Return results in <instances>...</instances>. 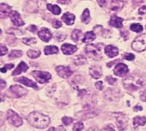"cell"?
<instances>
[{
    "label": "cell",
    "mask_w": 146,
    "mask_h": 131,
    "mask_svg": "<svg viewBox=\"0 0 146 131\" xmlns=\"http://www.w3.org/2000/svg\"><path fill=\"white\" fill-rule=\"evenodd\" d=\"M28 123L38 129H44L46 128L50 124V118L41 113L38 112H33L30 113L27 117Z\"/></svg>",
    "instance_id": "cell-1"
},
{
    "label": "cell",
    "mask_w": 146,
    "mask_h": 131,
    "mask_svg": "<svg viewBox=\"0 0 146 131\" xmlns=\"http://www.w3.org/2000/svg\"><path fill=\"white\" fill-rule=\"evenodd\" d=\"M124 87L128 90H138L145 86L146 81L145 79L140 75L133 74L127 77L123 81Z\"/></svg>",
    "instance_id": "cell-2"
},
{
    "label": "cell",
    "mask_w": 146,
    "mask_h": 131,
    "mask_svg": "<svg viewBox=\"0 0 146 131\" xmlns=\"http://www.w3.org/2000/svg\"><path fill=\"white\" fill-rule=\"evenodd\" d=\"M86 54L91 59L99 61L103 58V44H89L86 47Z\"/></svg>",
    "instance_id": "cell-3"
},
{
    "label": "cell",
    "mask_w": 146,
    "mask_h": 131,
    "mask_svg": "<svg viewBox=\"0 0 146 131\" xmlns=\"http://www.w3.org/2000/svg\"><path fill=\"white\" fill-rule=\"evenodd\" d=\"M132 48L137 52L146 50V33L142 34L135 38L132 43Z\"/></svg>",
    "instance_id": "cell-4"
},
{
    "label": "cell",
    "mask_w": 146,
    "mask_h": 131,
    "mask_svg": "<svg viewBox=\"0 0 146 131\" xmlns=\"http://www.w3.org/2000/svg\"><path fill=\"white\" fill-rule=\"evenodd\" d=\"M114 116L115 118V121H116V125L119 129V130L122 131L125 130L127 127V123H128V116L121 113H114Z\"/></svg>",
    "instance_id": "cell-5"
},
{
    "label": "cell",
    "mask_w": 146,
    "mask_h": 131,
    "mask_svg": "<svg viewBox=\"0 0 146 131\" xmlns=\"http://www.w3.org/2000/svg\"><path fill=\"white\" fill-rule=\"evenodd\" d=\"M32 75L39 84H45L48 83L51 78V75L47 72H39V71H33Z\"/></svg>",
    "instance_id": "cell-6"
},
{
    "label": "cell",
    "mask_w": 146,
    "mask_h": 131,
    "mask_svg": "<svg viewBox=\"0 0 146 131\" xmlns=\"http://www.w3.org/2000/svg\"><path fill=\"white\" fill-rule=\"evenodd\" d=\"M7 118L15 127H19L22 125V119L16 113L12 110H9L7 112Z\"/></svg>",
    "instance_id": "cell-7"
},
{
    "label": "cell",
    "mask_w": 146,
    "mask_h": 131,
    "mask_svg": "<svg viewBox=\"0 0 146 131\" xmlns=\"http://www.w3.org/2000/svg\"><path fill=\"white\" fill-rule=\"evenodd\" d=\"M56 71L57 74L62 78H68L73 74V71L68 66H58L56 67Z\"/></svg>",
    "instance_id": "cell-8"
},
{
    "label": "cell",
    "mask_w": 146,
    "mask_h": 131,
    "mask_svg": "<svg viewBox=\"0 0 146 131\" xmlns=\"http://www.w3.org/2000/svg\"><path fill=\"white\" fill-rule=\"evenodd\" d=\"M104 97L111 101H117L120 98V91L116 89H109L105 91Z\"/></svg>",
    "instance_id": "cell-9"
},
{
    "label": "cell",
    "mask_w": 146,
    "mask_h": 131,
    "mask_svg": "<svg viewBox=\"0 0 146 131\" xmlns=\"http://www.w3.org/2000/svg\"><path fill=\"white\" fill-rule=\"evenodd\" d=\"M128 70L129 69H128L127 65H125L123 63H119L115 66V70H114V73L118 77H123L128 72Z\"/></svg>",
    "instance_id": "cell-10"
},
{
    "label": "cell",
    "mask_w": 146,
    "mask_h": 131,
    "mask_svg": "<svg viewBox=\"0 0 146 131\" xmlns=\"http://www.w3.org/2000/svg\"><path fill=\"white\" fill-rule=\"evenodd\" d=\"M89 73L91 75L92 78H95V79H98L102 77L103 75V71H102V67L98 65H94L92 66L89 68Z\"/></svg>",
    "instance_id": "cell-11"
},
{
    "label": "cell",
    "mask_w": 146,
    "mask_h": 131,
    "mask_svg": "<svg viewBox=\"0 0 146 131\" xmlns=\"http://www.w3.org/2000/svg\"><path fill=\"white\" fill-rule=\"evenodd\" d=\"M10 20L12 21V23L16 26H24V21L21 19V14L17 12V11H13L10 14Z\"/></svg>",
    "instance_id": "cell-12"
},
{
    "label": "cell",
    "mask_w": 146,
    "mask_h": 131,
    "mask_svg": "<svg viewBox=\"0 0 146 131\" xmlns=\"http://www.w3.org/2000/svg\"><path fill=\"white\" fill-rule=\"evenodd\" d=\"M38 37L40 38L41 40H43L44 42H49L52 37V34L50 32V31L47 28H41L40 31L38 32Z\"/></svg>",
    "instance_id": "cell-13"
},
{
    "label": "cell",
    "mask_w": 146,
    "mask_h": 131,
    "mask_svg": "<svg viewBox=\"0 0 146 131\" xmlns=\"http://www.w3.org/2000/svg\"><path fill=\"white\" fill-rule=\"evenodd\" d=\"M12 12L13 11H11V7L9 6L8 4H5V3L0 4V17L2 19H4L7 16L10 15Z\"/></svg>",
    "instance_id": "cell-14"
},
{
    "label": "cell",
    "mask_w": 146,
    "mask_h": 131,
    "mask_svg": "<svg viewBox=\"0 0 146 131\" xmlns=\"http://www.w3.org/2000/svg\"><path fill=\"white\" fill-rule=\"evenodd\" d=\"M104 52L107 55V56H109L110 58H114L116 55H118L119 49H118V48H116V47H115L113 45H108V46L105 47Z\"/></svg>",
    "instance_id": "cell-15"
},
{
    "label": "cell",
    "mask_w": 146,
    "mask_h": 131,
    "mask_svg": "<svg viewBox=\"0 0 146 131\" xmlns=\"http://www.w3.org/2000/svg\"><path fill=\"white\" fill-rule=\"evenodd\" d=\"M15 81L19 82V83H21V84L26 85V86L33 88V89H35V90H38V85L36 84V83L33 82L32 80H30V79H28V78H25V77H21V78H15Z\"/></svg>",
    "instance_id": "cell-16"
},
{
    "label": "cell",
    "mask_w": 146,
    "mask_h": 131,
    "mask_svg": "<svg viewBox=\"0 0 146 131\" xmlns=\"http://www.w3.org/2000/svg\"><path fill=\"white\" fill-rule=\"evenodd\" d=\"M10 90L17 96V97H21L23 95H25L27 91V90H25L24 88L21 87L20 85H12L10 87Z\"/></svg>",
    "instance_id": "cell-17"
},
{
    "label": "cell",
    "mask_w": 146,
    "mask_h": 131,
    "mask_svg": "<svg viewBox=\"0 0 146 131\" xmlns=\"http://www.w3.org/2000/svg\"><path fill=\"white\" fill-rule=\"evenodd\" d=\"M124 3H125L124 0H110V9L114 10V11L121 10L123 8Z\"/></svg>",
    "instance_id": "cell-18"
},
{
    "label": "cell",
    "mask_w": 146,
    "mask_h": 131,
    "mask_svg": "<svg viewBox=\"0 0 146 131\" xmlns=\"http://www.w3.org/2000/svg\"><path fill=\"white\" fill-rule=\"evenodd\" d=\"M122 22H123V19L117 16V15H112L110 20V25L116 27V28H121L122 27Z\"/></svg>",
    "instance_id": "cell-19"
},
{
    "label": "cell",
    "mask_w": 146,
    "mask_h": 131,
    "mask_svg": "<svg viewBox=\"0 0 146 131\" xmlns=\"http://www.w3.org/2000/svg\"><path fill=\"white\" fill-rule=\"evenodd\" d=\"M77 50V47L75 45H72L69 43H64L62 45V51L64 55H73Z\"/></svg>",
    "instance_id": "cell-20"
},
{
    "label": "cell",
    "mask_w": 146,
    "mask_h": 131,
    "mask_svg": "<svg viewBox=\"0 0 146 131\" xmlns=\"http://www.w3.org/2000/svg\"><path fill=\"white\" fill-rule=\"evenodd\" d=\"M27 69H28V66H27L25 62L21 61V63H19V65H18L17 68H16V69L12 72V76H17V75L21 74V72H27Z\"/></svg>",
    "instance_id": "cell-21"
},
{
    "label": "cell",
    "mask_w": 146,
    "mask_h": 131,
    "mask_svg": "<svg viewBox=\"0 0 146 131\" xmlns=\"http://www.w3.org/2000/svg\"><path fill=\"white\" fill-rule=\"evenodd\" d=\"M62 19V20H63L68 26H72V25H74V23L75 16H74L73 14H71V13H65V14H63Z\"/></svg>",
    "instance_id": "cell-22"
},
{
    "label": "cell",
    "mask_w": 146,
    "mask_h": 131,
    "mask_svg": "<svg viewBox=\"0 0 146 131\" xmlns=\"http://www.w3.org/2000/svg\"><path fill=\"white\" fill-rule=\"evenodd\" d=\"M146 124V118L145 117H135L133 118V125L135 127L139 126H144Z\"/></svg>",
    "instance_id": "cell-23"
},
{
    "label": "cell",
    "mask_w": 146,
    "mask_h": 131,
    "mask_svg": "<svg viewBox=\"0 0 146 131\" xmlns=\"http://www.w3.org/2000/svg\"><path fill=\"white\" fill-rule=\"evenodd\" d=\"M95 38H96V34L93 32H87L83 38L82 42L83 43H90V42H92Z\"/></svg>",
    "instance_id": "cell-24"
},
{
    "label": "cell",
    "mask_w": 146,
    "mask_h": 131,
    "mask_svg": "<svg viewBox=\"0 0 146 131\" xmlns=\"http://www.w3.org/2000/svg\"><path fill=\"white\" fill-rule=\"evenodd\" d=\"M46 7H47V9H48L53 14H55V15L60 14V13H61V11H62L61 9H60V7L57 6V5H54V4L48 3V4L46 5Z\"/></svg>",
    "instance_id": "cell-25"
},
{
    "label": "cell",
    "mask_w": 146,
    "mask_h": 131,
    "mask_svg": "<svg viewBox=\"0 0 146 131\" xmlns=\"http://www.w3.org/2000/svg\"><path fill=\"white\" fill-rule=\"evenodd\" d=\"M83 33L80 30H78V29H75L73 31L72 34H71V38H72V40L74 42H79L80 39L81 38Z\"/></svg>",
    "instance_id": "cell-26"
},
{
    "label": "cell",
    "mask_w": 146,
    "mask_h": 131,
    "mask_svg": "<svg viewBox=\"0 0 146 131\" xmlns=\"http://www.w3.org/2000/svg\"><path fill=\"white\" fill-rule=\"evenodd\" d=\"M44 52L46 55H54L56 54L58 52V48L53 45H50V46H46L44 49Z\"/></svg>",
    "instance_id": "cell-27"
},
{
    "label": "cell",
    "mask_w": 146,
    "mask_h": 131,
    "mask_svg": "<svg viewBox=\"0 0 146 131\" xmlns=\"http://www.w3.org/2000/svg\"><path fill=\"white\" fill-rule=\"evenodd\" d=\"M74 63L77 66H83L87 63L86 59L83 55H78L75 58H74Z\"/></svg>",
    "instance_id": "cell-28"
},
{
    "label": "cell",
    "mask_w": 146,
    "mask_h": 131,
    "mask_svg": "<svg viewBox=\"0 0 146 131\" xmlns=\"http://www.w3.org/2000/svg\"><path fill=\"white\" fill-rule=\"evenodd\" d=\"M81 20L82 22H84L85 24H87L90 20V11L88 9H86L84 10V12L81 14Z\"/></svg>",
    "instance_id": "cell-29"
},
{
    "label": "cell",
    "mask_w": 146,
    "mask_h": 131,
    "mask_svg": "<svg viewBox=\"0 0 146 131\" xmlns=\"http://www.w3.org/2000/svg\"><path fill=\"white\" fill-rule=\"evenodd\" d=\"M27 55L31 59H36V58H38L40 55V51L39 50H33V49H30V50L27 51Z\"/></svg>",
    "instance_id": "cell-30"
},
{
    "label": "cell",
    "mask_w": 146,
    "mask_h": 131,
    "mask_svg": "<svg viewBox=\"0 0 146 131\" xmlns=\"http://www.w3.org/2000/svg\"><path fill=\"white\" fill-rule=\"evenodd\" d=\"M22 55V52L20 50H12L10 51V53L9 54V59H15V58H19Z\"/></svg>",
    "instance_id": "cell-31"
},
{
    "label": "cell",
    "mask_w": 146,
    "mask_h": 131,
    "mask_svg": "<svg viewBox=\"0 0 146 131\" xmlns=\"http://www.w3.org/2000/svg\"><path fill=\"white\" fill-rule=\"evenodd\" d=\"M7 32L8 34H11V35H18V36L24 34V32H22V31H21V30H19V29H15V28H9V29H8V30H7V32Z\"/></svg>",
    "instance_id": "cell-32"
},
{
    "label": "cell",
    "mask_w": 146,
    "mask_h": 131,
    "mask_svg": "<svg viewBox=\"0 0 146 131\" xmlns=\"http://www.w3.org/2000/svg\"><path fill=\"white\" fill-rule=\"evenodd\" d=\"M131 31L135 32H140L143 31V26L140 24H132L130 26Z\"/></svg>",
    "instance_id": "cell-33"
},
{
    "label": "cell",
    "mask_w": 146,
    "mask_h": 131,
    "mask_svg": "<svg viewBox=\"0 0 146 131\" xmlns=\"http://www.w3.org/2000/svg\"><path fill=\"white\" fill-rule=\"evenodd\" d=\"M36 39L33 38H23L22 39V43L27 44V45H32V44H34L36 43Z\"/></svg>",
    "instance_id": "cell-34"
},
{
    "label": "cell",
    "mask_w": 146,
    "mask_h": 131,
    "mask_svg": "<svg viewBox=\"0 0 146 131\" xmlns=\"http://www.w3.org/2000/svg\"><path fill=\"white\" fill-rule=\"evenodd\" d=\"M83 129H84V124L81 122L76 123L73 127V130L74 131H81Z\"/></svg>",
    "instance_id": "cell-35"
},
{
    "label": "cell",
    "mask_w": 146,
    "mask_h": 131,
    "mask_svg": "<svg viewBox=\"0 0 146 131\" xmlns=\"http://www.w3.org/2000/svg\"><path fill=\"white\" fill-rule=\"evenodd\" d=\"M62 123L64 124V125H69L73 123V118H69V117H63L62 119Z\"/></svg>",
    "instance_id": "cell-36"
},
{
    "label": "cell",
    "mask_w": 146,
    "mask_h": 131,
    "mask_svg": "<svg viewBox=\"0 0 146 131\" xmlns=\"http://www.w3.org/2000/svg\"><path fill=\"white\" fill-rule=\"evenodd\" d=\"M13 67H14V64H7V65H5L3 67H2V68L0 69V71H1V72H5L6 71L11 69V68H13Z\"/></svg>",
    "instance_id": "cell-37"
},
{
    "label": "cell",
    "mask_w": 146,
    "mask_h": 131,
    "mask_svg": "<svg viewBox=\"0 0 146 131\" xmlns=\"http://www.w3.org/2000/svg\"><path fill=\"white\" fill-rule=\"evenodd\" d=\"M101 131H115V128H114V126L112 125V124H108V125H105Z\"/></svg>",
    "instance_id": "cell-38"
},
{
    "label": "cell",
    "mask_w": 146,
    "mask_h": 131,
    "mask_svg": "<svg viewBox=\"0 0 146 131\" xmlns=\"http://www.w3.org/2000/svg\"><path fill=\"white\" fill-rule=\"evenodd\" d=\"M135 58L134 55L133 54H130V53H126L124 55V59L127 60V61H133Z\"/></svg>",
    "instance_id": "cell-39"
},
{
    "label": "cell",
    "mask_w": 146,
    "mask_h": 131,
    "mask_svg": "<svg viewBox=\"0 0 146 131\" xmlns=\"http://www.w3.org/2000/svg\"><path fill=\"white\" fill-rule=\"evenodd\" d=\"M106 81L110 84V85H113V84H115V82H116V79L115 78H112V77H106Z\"/></svg>",
    "instance_id": "cell-40"
},
{
    "label": "cell",
    "mask_w": 146,
    "mask_h": 131,
    "mask_svg": "<svg viewBox=\"0 0 146 131\" xmlns=\"http://www.w3.org/2000/svg\"><path fill=\"white\" fill-rule=\"evenodd\" d=\"M0 47H1V53H0V55L3 56V55H4L8 52V49H7V47L4 46V44H1Z\"/></svg>",
    "instance_id": "cell-41"
},
{
    "label": "cell",
    "mask_w": 146,
    "mask_h": 131,
    "mask_svg": "<svg viewBox=\"0 0 146 131\" xmlns=\"http://www.w3.org/2000/svg\"><path fill=\"white\" fill-rule=\"evenodd\" d=\"M95 86H96V88H97L98 90H103V88H104L103 82H102V81H98V82H97V83L95 84Z\"/></svg>",
    "instance_id": "cell-42"
},
{
    "label": "cell",
    "mask_w": 146,
    "mask_h": 131,
    "mask_svg": "<svg viewBox=\"0 0 146 131\" xmlns=\"http://www.w3.org/2000/svg\"><path fill=\"white\" fill-rule=\"evenodd\" d=\"M62 26V22L60 21V20H55L54 22H53V27H55V28H59V27H61Z\"/></svg>",
    "instance_id": "cell-43"
},
{
    "label": "cell",
    "mask_w": 146,
    "mask_h": 131,
    "mask_svg": "<svg viewBox=\"0 0 146 131\" xmlns=\"http://www.w3.org/2000/svg\"><path fill=\"white\" fill-rule=\"evenodd\" d=\"M87 95V91L86 90H79V96L80 98H83L85 95Z\"/></svg>",
    "instance_id": "cell-44"
},
{
    "label": "cell",
    "mask_w": 146,
    "mask_h": 131,
    "mask_svg": "<svg viewBox=\"0 0 146 131\" xmlns=\"http://www.w3.org/2000/svg\"><path fill=\"white\" fill-rule=\"evenodd\" d=\"M56 38H57V40L59 41V42H61V41H63L65 38H66V35H64V34H58L57 36H56Z\"/></svg>",
    "instance_id": "cell-45"
},
{
    "label": "cell",
    "mask_w": 146,
    "mask_h": 131,
    "mask_svg": "<svg viewBox=\"0 0 146 131\" xmlns=\"http://www.w3.org/2000/svg\"><path fill=\"white\" fill-rule=\"evenodd\" d=\"M139 13L140 14H145L146 5H144V6H142L141 8H139Z\"/></svg>",
    "instance_id": "cell-46"
},
{
    "label": "cell",
    "mask_w": 146,
    "mask_h": 131,
    "mask_svg": "<svg viewBox=\"0 0 146 131\" xmlns=\"http://www.w3.org/2000/svg\"><path fill=\"white\" fill-rule=\"evenodd\" d=\"M28 30H29L30 32H32L34 33V32H36V31H37V26H34V25H31V26H29Z\"/></svg>",
    "instance_id": "cell-47"
},
{
    "label": "cell",
    "mask_w": 146,
    "mask_h": 131,
    "mask_svg": "<svg viewBox=\"0 0 146 131\" xmlns=\"http://www.w3.org/2000/svg\"><path fill=\"white\" fill-rule=\"evenodd\" d=\"M60 3H62V4H68L70 3V0H57Z\"/></svg>",
    "instance_id": "cell-48"
},
{
    "label": "cell",
    "mask_w": 146,
    "mask_h": 131,
    "mask_svg": "<svg viewBox=\"0 0 146 131\" xmlns=\"http://www.w3.org/2000/svg\"><path fill=\"white\" fill-rule=\"evenodd\" d=\"M97 1H98V4H99L101 7H103V6L105 4V3H106V0H97Z\"/></svg>",
    "instance_id": "cell-49"
},
{
    "label": "cell",
    "mask_w": 146,
    "mask_h": 131,
    "mask_svg": "<svg viewBox=\"0 0 146 131\" xmlns=\"http://www.w3.org/2000/svg\"><path fill=\"white\" fill-rule=\"evenodd\" d=\"M0 82H1V90H3L6 85V83L3 79H0Z\"/></svg>",
    "instance_id": "cell-50"
},
{
    "label": "cell",
    "mask_w": 146,
    "mask_h": 131,
    "mask_svg": "<svg viewBox=\"0 0 146 131\" xmlns=\"http://www.w3.org/2000/svg\"><path fill=\"white\" fill-rule=\"evenodd\" d=\"M133 110H134L135 112H136V111H137V112H138V111H141V110H143V107H140V106H136V107H134Z\"/></svg>",
    "instance_id": "cell-51"
},
{
    "label": "cell",
    "mask_w": 146,
    "mask_h": 131,
    "mask_svg": "<svg viewBox=\"0 0 146 131\" xmlns=\"http://www.w3.org/2000/svg\"><path fill=\"white\" fill-rule=\"evenodd\" d=\"M87 131H99V130H98V129L97 127H92V128H90V129H89Z\"/></svg>",
    "instance_id": "cell-52"
},
{
    "label": "cell",
    "mask_w": 146,
    "mask_h": 131,
    "mask_svg": "<svg viewBox=\"0 0 146 131\" xmlns=\"http://www.w3.org/2000/svg\"><path fill=\"white\" fill-rule=\"evenodd\" d=\"M56 131H65V130H64L62 126H59V127H58V129L56 130Z\"/></svg>",
    "instance_id": "cell-53"
},
{
    "label": "cell",
    "mask_w": 146,
    "mask_h": 131,
    "mask_svg": "<svg viewBox=\"0 0 146 131\" xmlns=\"http://www.w3.org/2000/svg\"><path fill=\"white\" fill-rule=\"evenodd\" d=\"M47 131H56V130H55V128H53V127H50L49 130Z\"/></svg>",
    "instance_id": "cell-54"
},
{
    "label": "cell",
    "mask_w": 146,
    "mask_h": 131,
    "mask_svg": "<svg viewBox=\"0 0 146 131\" xmlns=\"http://www.w3.org/2000/svg\"><path fill=\"white\" fill-rule=\"evenodd\" d=\"M140 1H141V0H140Z\"/></svg>",
    "instance_id": "cell-55"
}]
</instances>
